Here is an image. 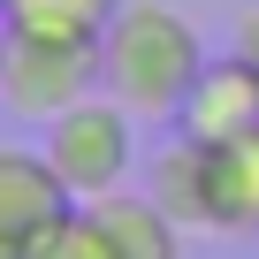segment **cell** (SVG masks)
Masks as SVG:
<instances>
[{
    "mask_svg": "<svg viewBox=\"0 0 259 259\" xmlns=\"http://www.w3.org/2000/svg\"><path fill=\"white\" fill-rule=\"evenodd\" d=\"M244 130H259V61L251 54H229V61H206L183 114H176V138L191 145H229L244 138Z\"/></svg>",
    "mask_w": 259,
    "mask_h": 259,
    "instance_id": "obj_4",
    "label": "cell"
},
{
    "mask_svg": "<svg viewBox=\"0 0 259 259\" xmlns=\"http://www.w3.org/2000/svg\"><path fill=\"white\" fill-rule=\"evenodd\" d=\"M213 54L198 46L191 16L160 8V0H122L107 38H99V92L122 107V114H145V122H176L198 69Z\"/></svg>",
    "mask_w": 259,
    "mask_h": 259,
    "instance_id": "obj_1",
    "label": "cell"
},
{
    "mask_svg": "<svg viewBox=\"0 0 259 259\" xmlns=\"http://www.w3.org/2000/svg\"><path fill=\"white\" fill-rule=\"evenodd\" d=\"M23 259H107V236H99V213L92 206H69L54 229H38L23 244Z\"/></svg>",
    "mask_w": 259,
    "mask_h": 259,
    "instance_id": "obj_10",
    "label": "cell"
},
{
    "mask_svg": "<svg viewBox=\"0 0 259 259\" xmlns=\"http://www.w3.org/2000/svg\"><path fill=\"white\" fill-rule=\"evenodd\" d=\"M153 198H160L183 229H206V145L176 138V145L153 160Z\"/></svg>",
    "mask_w": 259,
    "mask_h": 259,
    "instance_id": "obj_9",
    "label": "cell"
},
{
    "mask_svg": "<svg viewBox=\"0 0 259 259\" xmlns=\"http://www.w3.org/2000/svg\"><path fill=\"white\" fill-rule=\"evenodd\" d=\"M76 99H99V46H61V38L0 31V107L8 114L54 122Z\"/></svg>",
    "mask_w": 259,
    "mask_h": 259,
    "instance_id": "obj_3",
    "label": "cell"
},
{
    "mask_svg": "<svg viewBox=\"0 0 259 259\" xmlns=\"http://www.w3.org/2000/svg\"><path fill=\"white\" fill-rule=\"evenodd\" d=\"M130 122H138V114H122L107 92H99V99H76L69 114L46 122V160H54V176H61V191H69L76 206H99V198L122 191L130 160H138Z\"/></svg>",
    "mask_w": 259,
    "mask_h": 259,
    "instance_id": "obj_2",
    "label": "cell"
},
{
    "mask_svg": "<svg viewBox=\"0 0 259 259\" xmlns=\"http://www.w3.org/2000/svg\"><path fill=\"white\" fill-rule=\"evenodd\" d=\"M0 8H8V0H0Z\"/></svg>",
    "mask_w": 259,
    "mask_h": 259,
    "instance_id": "obj_13",
    "label": "cell"
},
{
    "mask_svg": "<svg viewBox=\"0 0 259 259\" xmlns=\"http://www.w3.org/2000/svg\"><path fill=\"white\" fill-rule=\"evenodd\" d=\"M236 54H251V61H259V8H251V16L236 23Z\"/></svg>",
    "mask_w": 259,
    "mask_h": 259,
    "instance_id": "obj_11",
    "label": "cell"
},
{
    "mask_svg": "<svg viewBox=\"0 0 259 259\" xmlns=\"http://www.w3.org/2000/svg\"><path fill=\"white\" fill-rule=\"evenodd\" d=\"M206 229L213 236H259V130L229 145H206Z\"/></svg>",
    "mask_w": 259,
    "mask_h": 259,
    "instance_id": "obj_6",
    "label": "cell"
},
{
    "mask_svg": "<svg viewBox=\"0 0 259 259\" xmlns=\"http://www.w3.org/2000/svg\"><path fill=\"white\" fill-rule=\"evenodd\" d=\"M92 213H99L107 259H183V221H176L153 191H114V198H99Z\"/></svg>",
    "mask_w": 259,
    "mask_h": 259,
    "instance_id": "obj_7",
    "label": "cell"
},
{
    "mask_svg": "<svg viewBox=\"0 0 259 259\" xmlns=\"http://www.w3.org/2000/svg\"><path fill=\"white\" fill-rule=\"evenodd\" d=\"M107 23H114V0H8L0 8V31L61 38V46H99Z\"/></svg>",
    "mask_w": 259,
    "mask_h": 259,
    "instance_id": "obj_8",
    "label": "cell"
},
{
    "mask_svg": "<svg viewBox=\"0 0 259 259\" xmlns=\"http://www.w3.org/2000/svg\"><path fill=\"white\" fill-rule=\"evenodd\" d=\"M69 206H76V198L61 191V176H54L46 145H0V236L31 244V236H38V229H54Z\"/></svg>",
    "mask_w": 259,
    "mask_h": 259,
    "instance_id": "obj_5",
    "label": "cell"
},
{
    "mask_svg": "<svg viewBox=\"0 0 259 259\" xmlns=\"http://www.w3.org/2000/svg\"><path fill=\"white\" fill-rule=\"evenodd\" d=\"M0 259H23V244H16V236H0Z\"/></svg>",
    "mask_w": 259,
    "mask_h": 259,
    "instance_id": "obj_12",
    "label": "cell"
}]
</instances>
